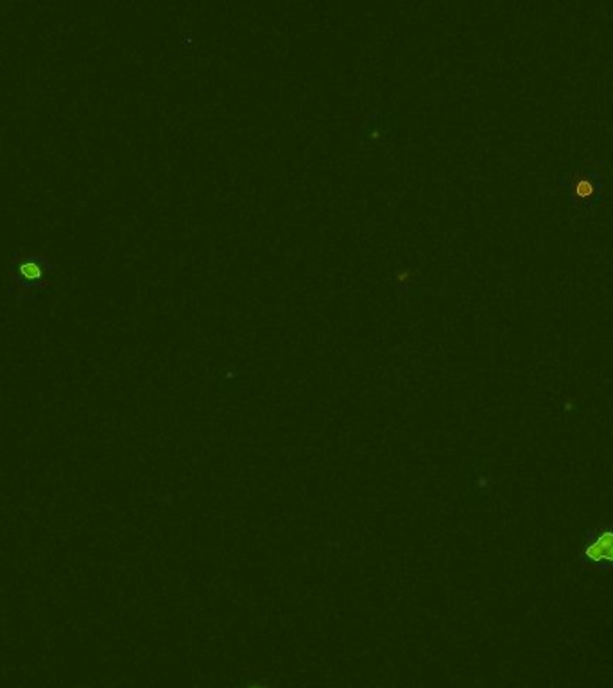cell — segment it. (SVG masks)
Returning a JSON list of instances; mask_svg holds the SVG:
<instances>
[{"instance_id": "3957f363", "label": "cell", "mask_w": 613, "mask_h": 688, "mask_svg": "<svg viewBox=\"0 0 613 688\" xmlns=\"http://www.w3.org/2000/svg\"><path fill=\"white\" fill-rule=\"evenodd\" d=\"M24 274L25 276H40V269L32 266V264H25L24 266Z\"/></svg>"}, {"instance_id": "6da1fadb", "label": "cell", "mask_w": 613, "mask_h": 688, "mask_svg": "<svg viewBox=\"0 0 613 688\" xmlns=\"http://www.w3.org/2000/svg\"><path fill=\"white\" fill-rule=\"evenodd\" d=\"M583 563L599 565L602 568L613 567V529H601L586 539L581 547Z\"/></svg>"}, {"instance_id": "7a4b0ae2", "label": "cell", "mask_w": 613, "mask_h": 688, "mask_svg": "<svg viewBox=\"0 0 613 688\" xmlns=\"http://www.w3.org/2000/svg\"><path fill=\"white\" fill-rule=\"evenodd\" d=\"M574 192H576L579 198H592L593 194H595V183H593L592 179H588V177H583V179H579V181L576 183Z\"/></svg>"}]
</instances>
